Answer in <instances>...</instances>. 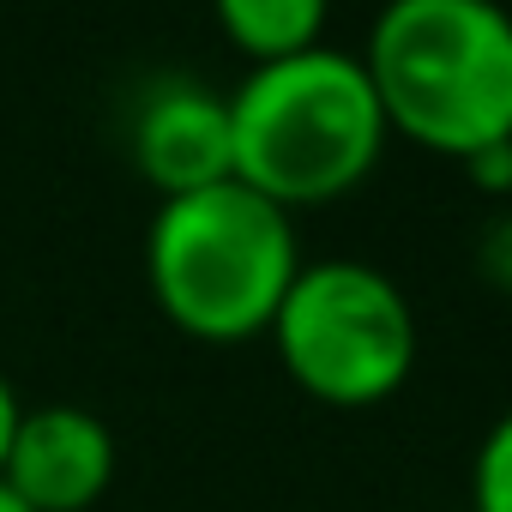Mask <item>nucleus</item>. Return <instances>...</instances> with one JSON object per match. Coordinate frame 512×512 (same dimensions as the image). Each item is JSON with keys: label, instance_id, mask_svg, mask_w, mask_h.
Here are the masks:
<instances>
[{"label": "nucleus", "instance_id": "obj_5", "mask_svg": "<svg viewBox=\"0 0 512 512\" xmlns=\"http://www.w3.org/2000/svg\"><path fill=\"white\" fill-rule=\"evenodd\" d=\"M0 482L31 512H85L115 482V428L85 404H31Z\"/></svg>", "mask_w": 512, "mask_h": 512}, {"label": "nucleus", "instance_id": "obj_9", "mask_svg": "<svg viewBox=\"0 0 512 512\" xmlns=\"http://www.w3.org/2000/svg\"><path fill=\"white\" fill-rule=\"evenodd\" d=\"M19 416H25V404H19V392H13V380L0 374V464H7V452H13V434H19Z\"/></svg>", "mask_w": 512, "mask_h": 512}, {"label": "nucleus", "instance_id": "obj_4", "mask_svg": "<svg viewBox=\"0 0 512 512\" xmlns=\"http://www.w3.org/2000/svg\"><path fill=\"white\" fill-rule=\"evenodd\" d=\"M266 332L284 374L338 410L386 404L416 368V308L368 260H302Z\"/></svg>", "mask_w": 512, "mask_h": 512}, {"label": "nucleus", "instance_id": "obj_7", "mask_svg": "<svg viewBox=\"0 0 512 512\" xmlns=\"http://www.w3.org/2000/svg\"><path fill=\"white\" fill-rule=\"evenodd\" d=\"M217 31L253 67H266V61H290L302 49H320L326 43V7L320 0H223Z\"/></svg>", "mask_w": 512, "mask_h": 512}, {"label": "nucleus", "instance_id": "obj_2", "mask_svg": "<svg viewBox=\"0 0 512 512\" xmlns=\"http://www.w3.org/2000/svg\"><path fill=\"white\" fill-rule=\"evenodd\" d=\"M229 133L235 181L266 193L290 217L302 205L356 193L392 139L362 55L332 43L247 67V79L229 91Z\"/></svg>", "mask_w": 512, "mask_h": 512}, {"label": "nucleus", "instance_id": "obj_8", "mask_svg": "<svg viewBox=\"0 0 512 512\" xmlns=\"http://www.w3.org/2000/svg\"><path fill=\"white\" fill-rule=\"evenodd\" d=\"M470 512H512V410L482 434L470 458Z\"/></svg>", "mask_w": 512, "mask_h": 512}, {"label": "nucleus", "instance_id": "obj_6", "mask_svg": "<svg viewBox=\"0 0 512 512\" xmlns=\"http://www.w3.org/2000/svg\"><path fill=\"white\" fill-rule=\"evenodd\" d=\"M133 169L163 193H199L235 181V133H229V91L199 79H163L133 115Z\"/></svg>", "mask_w": 512, "mask_h": 512}, {"label": "nucleus", "instance_id": "obj_10", "mask_svg": "<svg viewBox=\"0 0 512 512\" xmlns=\"http://www.w3.org/2000/svg\"><path fill=\"white\" fill-rule=\"evenodd\" d=\"M0 512H31V506H25V500H19V494L7 488V482H0Z\"/></svg>", "mask_w": 512, "mask_h": 512}, {"label": "nucleus", "instance_id": "obj_1", "mask_svg": "<svg viewBox=\"0 0 512 512\" xmlns=\"http://www.w3.org/2000/svg\"><path fill=\"white\" fill-rule=\"evenodd\" d=\"M362 67L410 145L458 163L512 145V13L494 0H392Z\"/></svg>", "mask_w": 512, "mask_h": 512}, {"label": "nucleus", "instance_id": "obj_11", "mask_svg": "<svg viewBox=\"0 0 512 512\" xmlns=\"http://www.w3.org/2000/svg\"><path fill=\"white\" fill-rule=\"evenodd\" d=\"M464 512H470V506H464Z\"/></svg>", "mask_w": 512, "mask_h": 512}, {"label": "nucleus", "instance_id": "obj_3", "mask_svg": "<svg viewBox=\"0 0 512 512\" xmlns=\"http://www.w3.org/2000/svg\"><path fill=\"white\" fill-rule=\"evenodd\" d=\"M296 272V217L266 193H253L247 181L157 199L145 223L151 296L187 338L205 344H241L266 332Z\"/></svg>", "mask_w": 512, "mask_h": 512}]
</instances>
